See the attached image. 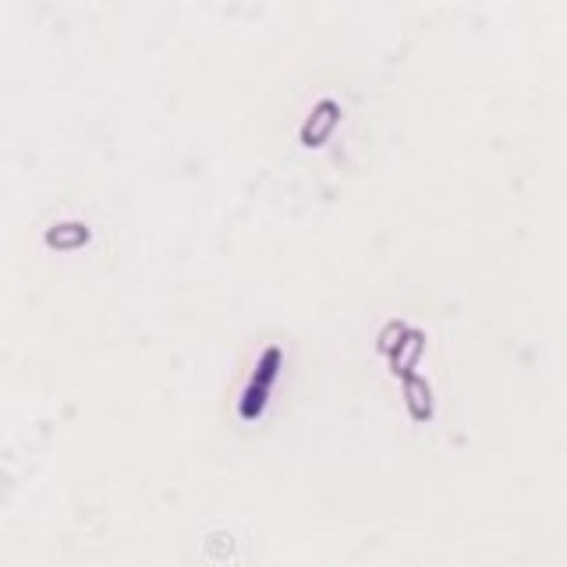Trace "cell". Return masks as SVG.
Instances as JSON below:
<instances>
[{"instance_id":"obj_1","label":"cell","mask_w":567,"mask_h":567,"mask_svg":"<svg viewBox=\"0 0 567 567\" xmlns=\"http://www.w3.org/2000/svg\"><path fill=\"white\" fill-rule=\"evenodd\" d=\"M277 365H281V351L277 348H266L263 351V362H259V372L252 380V387L245 390V401H242V415L245 418H255L263 405H266V394H270V383L277 376Z\"/></svg>"},{"instance_id":"obj_2","label":"cell","mask_w":567,"mask_h":567,"mask_svg":"<svg viewBox=\"0 0 567 567\" xmlns=\"http://www.w3.org/2000/svg\"><path fill=\"white\" fill-rule=\"evenodd\" d=\"M337 121H341V107L333 100H320L312 107V114L305 118V124H302V146L320 149L326 139H330V131L337 128Z\"/></svg>"},{"instance_id":"obj_3","label":"cell","mask_w":567,"mask_h":567,"mask_svg":"<svg viewBox=\"0 0 567 567\" xmlns=\"http://www.w3.org/2000/svg\"><path fill=\"white\" fill-rule=\"evenodd\" d=\"M422 351H426V333H422V330H408L405 341L390 351V369L405 380V376L415 372V365H418V359H422Z\"/></svg>"},{"instance_id":"obj_4","label":"cell","mask_w":567,"mask_h":567,"mask_svg":"<svg viewBox=\"0 0 567 567\" xmlns=\"http://www.w3.org/2000/svg\"><path fill=\"white\" fill-rule=\"evenodd\" d=\"M401 387H405V405L411 411V418L415 422H429L433 418V390H429V383L411 372V376L401 380Z\"/></svg>"},{"instance_id":"obj_5","label":"cell","mask_w":567,"mask_h":567,"mask_svg":"<svg viewBox=\"0 0 567 567\" xmlns=\"http://www.w3.org/2000/svg\"><path fill=\"white\" fill-rule=\"evenodd\" d=\"M85 242H89V227L85 224H57V227L46 231V245L57 248V252H72V248H79Z\"/></svg>"},{"instance_id":"obj_6","label":"cell","mask_w":567,"mask_h":567,"mask_svg":"<svg viewBox=\"0 0 567 567\" xmlns=\"http://www.w3.org/2000/svg\"><path fill=\"white\" fill-rule=\"evenodd\" d=\"M405 333H408L405 323H390L387 330H383V333H380V344H376V348H380V351H383V355L390 359V351H394V348H398V344L405 341Z\"/></svg>"}]
</instances>
